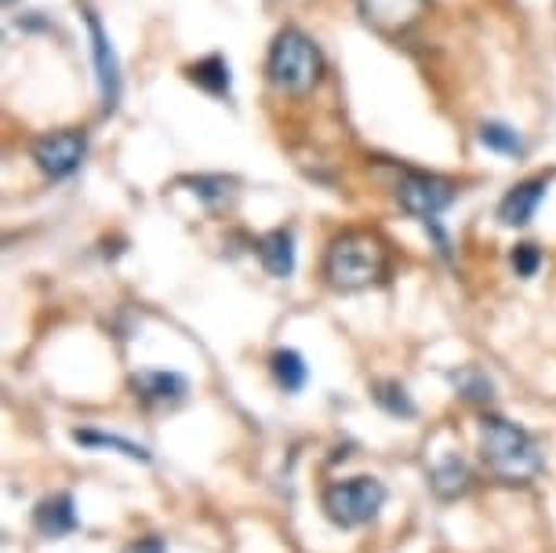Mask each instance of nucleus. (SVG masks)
<instances>
[{
    "label": "nucleus",
    "mask_w": 556,
    "mask_h": 553,
    "mask_svg": "<svg viewBox=\"0 0 556 553\" xmlns=\"http://www.w3.org/2000/svg\"><path fill=\"white\" fill-rule=\"evenodd\" d=\"M480 458H484L488 474L498 477L502 485H531L545 469L539 441L523 426L495 412L480 415Z\"/></svg>",
    "instance_id": "obj_1"
},
{
    "label": "nucleus",
    "mask_w": 556,
    "mask_h": 553,
    "mask_svg": "<svg viewBox=\"0 0 556 553\" xmlns=\"http://www.w3.org/2000/svg\"><path fill=\"white\" fill-rule=\"evenodd\" d=\"M386 244L375 234H364V229H345L328 244V255H324V277L334 291H364L371 288L375 280L386 277Z\"/></svg>",
    "instance_id": "obj_2"
},
{
    "label": "nucleus",
    "mask_w": 556,
    "mask_h": 553,
    "mask_svg": "<svg viewBox=\"0 0 556 553\" xmlns=\"http://www.w3.org/2000/svg\"><path fill=\"white\" fill-rule=\"evenodd\" d=\"M324 73V55L317 40L302 34L299 26H285L269 45L266 55V80L280 96H309Z\"/></svg>",
    "instance_id": "obj_3"
},
{
    "label": "nucleus",
    "mask_w": 556,
    "mask_h": 553,
    "mask_svg": "<svg viewBox=\"0 0 556 553\" xmlns=\"http://www.w3.org/2000/svg\"><path fill=\"white\" fill-rule=\"evenodd\" d=\"M324 517L334 528H364L379 517V510L386 506V485L379 477H345L324 488L320 495Z\"/></svg>",
    "instance_id": "obj_4"
},
{
    "label": "nucleus",
    "mask_w": 556,
    "mask_h": 553,
    "mask_svg": "<svg viewBox=\"0 0 556 553\" xmlns=\"http://www.w3.org/2000/svg\"><path fill=\"white\" fill-rule=\"evenodd\" d=\"M458 197V186L433 172H404L396 183V204L404 208L412 218L433 223L440 212H447Z\"/></svg>",
    "instance_id": "obj_5"
},
{
    "label": "nucleus",
    "mask_w": 556,
    "mask_h": 553,
    "mask_svg": "<svg viewBox=\"0 0 556 553\" xmlns=\"http://www.w3.org/2000/svg\"><path fill=\"white\" fill-rule=\"evenodd\" d=\"M29 153H34V164L51 183H62V179H70V175L84 164V156H88V135L80 128H62V131L40 135Z\"/></svg>",
    "instance_id": "obj_6"
},
{
    "label": "nucleus",
    "mask_w": 556,
    "mask_h": 553,
    "mask_svg": "<svg viewBox=\"0 0 556 553\" xmlns=\"http://www.w3.org/2000/svg\"><path fill=\"white\" fill-rule=\"evenodd\" d=\"M429 12V0H356V15L379 37H404Z\"/></svg>",
    "instance_id": "obj_7"
},
{
    "label": "nucleus",
    "mask_w": 556,
    "mask_h": 553,
    "mask_svg": "<svg viewBox=\"0 0 556 553\" xmlns=\"http://www.w3.org/2000/svg\"><path fill=\"white\" fill-rule=\"evenodd\" d=\"M84 23H88V37H91V59H96V77H99V96H102V113H110L121 106V59H117V48L102 26V18L91 12H84Z\"/></svg>",
    "instance_id": "obj_8"
},
{
    "label": "nucleus",
    "mask_w": 556,
    "mask_h": 553,
    "mask_svg": "<svg viewBox=\"0 0 556 553\" xmlns=\"http://www.w3.org/2000/svg\"><path fill=\"white\" fill-rule=\"evenodd\" d=\"M34 528L37 536L45 539H66L73 531L80 528V517H77V503H73L70 492H55V495H45L40 503L34 506Z\"/></svg>",
    "instance_id": "obj_9"
},
{
    "label": "nucleus",
    "mask_w": 556,
    "mask_h": 553,
    "mask_svg": "<svg viewBox=\"0 0 556 553\" xmlns=\"http://www.w3.org/2000/svg\"><path fill=\"white\" fill-rule=\"evenodd\" d=\"M545 190H549V179H545V175L517 183L498 201V223L502 226H528L534 212H539V204L545 201Z\"/></svg>",
    "instance_id": "obj_10"
},
{
    "label": "nucleus",
    "mask_w": 556,
    "mask_h": 553,
    "mask_svg": "<svg viewBox=\"0 0 556 553\" xmlns=\"http://www.w3.org/2000/svg\"><path fill=\"white\" fill-rule=\"evenodd\" d=\"M255 255L269 277L288 280L295 274V234L288 226L269 229V234H262L255 241Z\"/></svg>",
    "instance_id": "obj_11"
},
{
    "label": "nucleus",
    "mask_w": 556,
    "mask_h": 553,
    "mask_svg": "<svg viewBox=\"0 0 556 553\" xmlns=\"http://www.w3.org/2000/svg\"><path fill=\"white\" fill-rule=\"evenodd\" d=\"M131 390L146 404H175L190 393V382L178 372H139L131 375Z\"/></svg>",
    "instance_id": "obj_12"
},
{
    "label": "nucleus",
    "mask_w": 556,
    "mask_h": 553,
    "mask_svg": "<svg viewBox=\"0 0 556 553\" xmlns=\"http://www.w3.org/2000/svg\"><path fill=\"white\" fill-rule=\"evenodd\" d=\"M469 466H466V458L462 455H444L440 463L429 469V488H433V495L437 499H444V503H455V499H462L469 492Z\"/></svg>",
    "instance_id": "obj_13"
},
{
    "label": "nucleus",
    "mask_w": 556,
    "mask_h": 553,
    "mask_svg": "<svg viewBox=\"0 0 556 553\" xmlns=\"http://www.w3.org/2000/svg\"><path fill=\"white\" fill-rule=\"evenodd\" d=\"M70 437H73V441H77L80 448H99V452H121V455L135 458V463H153L150 448H146V444H135V441H128V437H121V433H102V430H73Z\"/></svg>",
    "instance_id": "obj_14"
},
{
    "label": "nucleus",
    "mask_w": 556,
    "mask_h": 553,
    "mask_svg": "<svg viewBox=\"0 0 556 553\" xmlns=\"http://www.w3.org/2000/svg\"><path fill=\"white\" fill-rule=\"evenodd\" d=\"M447 382L455 386L458 398L469 404H488L495 398V382H491V375L484 368H477V364H462V368L447 375Z\"/></svg>",
    "instance_id": "obj_15"
},
{
    "label": "nucleus",
    "mask_w": 556,
    "mask_h": 553,
    "mask_svg": "<svg viewBox=\"0 0 556 553\" xmlns=\"http://www.w3.org/2000/svg\"><path fill=\"white\" fill-rule=\"evenodd\" d=\"M186 77H190L201 91H207V96H215V99L229 96V85H233V77H229V62L223 55H207L201 62H193V66L186 70Z\"/></svg>",
    "instance_id": "obj_16"
},
{
    "label": "nucleus",
    "mask_w": 556,
    "mask_h": 553,
    "mask_svg": "<svg viewBox=\"0 0 556 553\" xmlns=\"http://www.w3.org/2000/svg\"><path fill=\"white\" fill-rule=\"evenodd\" d=\"M269 372H273V379H277V386L285 393H299L302 386H306V379H309L306 361H302V353H295V350H277V353H273Z\"/></svg>",
    "instance_id": "obj_17"
},
{
    "label": "nucleus",
    "mask_w": 556,
    "mask_h": 553,
    "mask_svg": "<svg viewBox=\"0 0 556 553\" xmlns=\"http://www.w3.org/2000/svg\"><path fill=\"white\" fill-rule=\"evenodd\" d=\"M371 401L379 404L386 415H393V419H412V415L418 412L415 401H412V393H407L396 379L371 382Z\"/></svg>",
    "instance_id": "obj_18"
},
{
    "label": "nucleus",
    "mask_w": 556,
    "mask_h": 553,
    "mask_svg": "<svg viewBox=\"0 0 556 553\" xmlns=\"http://www.w3.org/2000/svg\"><path fill=\"white\" fill-rule=\"evenodd\" d=\"M480 146H488L491 153H502V156H523V139L517 128H509V124L502 121H484L477 131Z\"/></svg>",
    "instance_id": "obj_19"
},
{
    "label": "nucleus",
    "mask_w": 556,
    "mask_h": 553,
    "mask_svg": "<svg viewBox=\"0 0 556 553\" xmlns=\"http://www.w3.org/2000/svg\"><path fill=\"white\" fill-rule=\"evenodd\" d=\"M186 183L193 186V193L201 197L207 208H223L233 201V193H237V183L226 179V175H197V179H186Z\"/></svg>",
    "instance_id": "obj_20"
},
{
    "label": "nucleus",
    "mask_w": 556,
    "mask_h": 553,
    "mask_svg": "<svg viewBox=\"0 0 556 553\" xmlns=\"http://www.w3.org/2000/svg\"><path fill=\"white\" fill-rule=\"evenodd\" d=\"M509 263H513V269H517V277H534V274H539V266H542L539 244H531V241L517 244V248H513V255H509Z\"/></svg>",
    "instance_id": "obj_21"
},
{
    "label": "nucleus",
    "mask_w": 556,
    "mask_h": 553,
    "mask_svg": "<svg viewBox=\"0 0 556 553\" xmlns=\"http://www.w3.org/2000/svg\"><path fill=\"white\" fill-rule=\"evenodd\" d=\"M124 553H167V546H164V539L146 536V539H139V542H131V546L124 550Z\"/></svg>",
    "instance_id": "obj_22"
},
{
    "label": "nucleus",
    "mask_w": 556,
    "mask_h": 553,
    "mask_svg": "<svg viewBox=\"0 0 556 553\" xmlns=\"http://www.w3.org/2000/svg\"><path fill=\"white\" fill-rule=\"evenodd\" d=\"M4 4H15V0H4Z\"/></svg>",
    "instance_id": "obj_23"
}]
</instances>
